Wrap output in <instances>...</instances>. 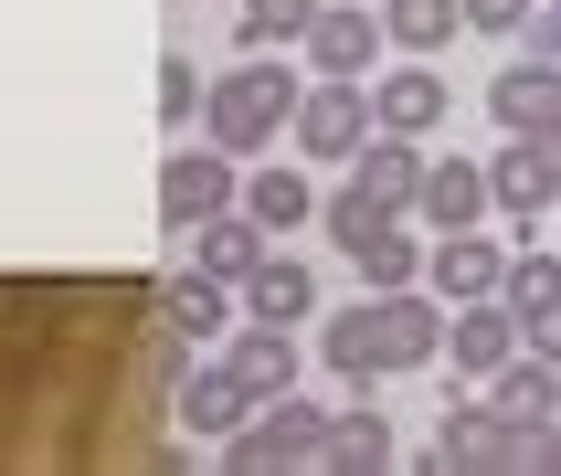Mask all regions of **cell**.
I'll use <instances>...</instances> for the list:
<instances>
[{
  "mask_svg": "<svg viewBox=\"0 0 561 476\" xmlns=\"http://www.w3.org/2000/svg\"><path fill=\"white\" fill-rule=\"evenodd\" d=\"M297 63H276V54H244L233 74H213V95H202V138H213L222 159H265L297 127Z\"/></svg>",
  "mask_w": 561,
  "mask_h": 476,
  "instance_id": "6da1fadb",
  "label": "cell"
},
{
  "mask_svg": "<svg viewBox=\"0 0 561 476\" xmlns=\"http://www.w3.org/2000/svg\"><path fill=\"white\" fill-rule=\"evenodd\" d=\"M329 455V403L308 392H276V403H254L244 434H222V476H276V466H318Z\"/></svg>",
  "mask_w": 561,
  "mask_h": 476,
  "instance_id": "7a4b0ae2",
  "label": "cell"
},
{
  "mask_svg": "<svg viewBox=\"0 0 561 476\" xmlns=\"http://www.w3.org/2000/svg\"><path fill=\"white\" fill-rule=\"evenodd\" d=\"M371 127L381 117H371V95H360V74H308V95H297V149H308V159L350 170Z\"/></svg>",
  "mask_w": 561,
  "mask_h": 476,
  "instance_id": "3957f363",
  "label": "cell"
},
{
  "mask_svg": "<svg viewBox=\"0 0 561 476\" xmlns=\"http://www.w3.org/2000/svg\"><path fill=\"white\" fill-rule=\"evenodd\" d=\"M233 201H244V159H222L213 138H202V149H170V170H159V222H170V233L233 212Z\"/></svg>",
  "mask_w": 561,
  "mask_h": 476,
  "instance_id": "277c9868",
  "label": "cell"
},
{
  "mask_svg": "<svg viewBox=\"0 0 561 476\" xmlns=\"http://www.w3.org/2000/svg\"><path fill=\"white\" fill-rule=\"evenodd\" d=\"M424 466H456V476H499V466H519V423H508L488 392L477 403H445V423H435V455Z\"/></svg>",
  "mask_w": 561,
  "mask_h": 476,
  "instance_id": "5b68a950",
  "label": "cell"
},
{
  "mask_svg": "<svg viewBox=\"0 0 561 476\" xmlns=\"http://www.w3.org/2000/svg\"><path fill=\"white\" fill-rule=\"evenodd\" d=\"M222 371L244 381L254 403H276V392H297L308 360H297V328H276V317H233V328H222Z\"/></svg>",
  "mask_w": 561,
  "mask_h": 476,
  "instance_id": "8992f818",
  "label": "cell"
},
{
  "mask_svg": "<svg viewBox=\"0 0 561 476\" xmlns=\"http://www.w3.org/2000/svg\"><path fill=\"white\" fill-rule=\"evenodd\" d=\"M508 360H519V307H508V297H467V307L445 317V371L488 381V371H508Z\"/></svg>",
  "mask_w": 561,
  "mask_h": 476,
  "instance_id": "52a82bcc",
  "label": "cell"
},
{
  "mask_svg": "<svg viewBox=\"0 0 561 476\" xmlns=\"http://www.w3.org/2000/svg\"><path fill=\"white\" fill-rule=\"evenodd\" d=\"M381 54H392L381 11H360V0H318V22H308V74H371Z\"/></svg>",
  "mask_w": 561,
  "mask_h": 476,
  "instance_id": "ba28073f",
  "label": "cell"
},
{
  "mask_svg": "<svg viewBox=\"0 0 561 476\" xmlns=\"http://www.w3.org/2000/svg\"><path fill=\"white\" fill-rule=\"evenodd\" d=\"M318 360H329L350 392H381V381L403 371L392 339H381V307H329V317H318Z\"/></svg>",
  "mask_w": 561,
  "mask_h": 476,
  "instance_id": "9c48e42d",
  "label": "cell"
},
{
  "mask_svg": "<svg viewBox=\"0 0 561 476\" xmlns=\"http://www.w3.org/2000/svg\"><path fill=\"white\" fill-rule=\"evenodd\" d=\"M424 286H435V297H456V307H467V297H499L508 286V244H488V233H435V244H424Z\"/></svg>",
  "mask_w": 561,
  "mask_h": 476,
  "instance_id": "30bf717a",
  "label": "cell"
},
{
  "mask_svg": "<svg viewBox=\"0 0 561 476\" xmlns=\"http://www.w3.org/2000/svg\"><path fill=\"white\" fill-rule=\"evenodd\" d=\"M233 307H244V297H233L222 276H202L191 254L159 276V328H170V339H222V328H233Z\"/></svg>",
  "mask_w": 561,
  "mask_h": 476,
  "instance_id": "8fae6325",
  "label": "cell"
},
{
  "mask_svg": "<svg viewBox=\"0 0 561 476\" xmlns=\"http://www.w3.org/2000/svg\"><path fill=\"white\" fill-rule=\"evenodd\" d=\"M488 117L508 127V138H540V127H561V63H540V54H519L488 85Z\"/></svg>",
  "mask_w": 561,
  "mask_h": 476,
  "instance_id": "7c38bea8",
  "label": "cell"
},
{
  "mask_svg": "<svg viewBox=\"0 0 561 476\" xmlns=\"http://www.w3.org/2000/svg\"><path fill=\"white\" fill-rule=\"evenodd\" d=\"M181 244H191V265H202V276H222V286H244L254 265H265V244H276V233H265V222H254L244 201H233V212H213V222H191Z\"/></svg>",
  "mask_w": 561,
  "mask_h": 476,
  "instance_id": "4fadbf2b",
  "label": "cell"
},
{
  "mask_svg": "<svg viewBox=\"0 0 561 476\" xmlns=\"http://www.w3.org/2000/svg\"><path fill=\"white\" fill-rule=\"evenodd\" d=\"M445 106H456V95H445V74H435L424 54H413V63H392V74L371 85V117L392 127V138H424V127H445Z\"/></svg>",
  "mask_w": 561,
  "mask_h": 476,
  "instance_id": "5bb4252c",
  "label": "cell"
},
{
  "mask_svg": "<svg viewBox=\"0 0 561 476\" xmlns=\"http://www.w3.org/2000/svg\"><path fill=\"white\" fill-rule=\"evenodd\" d=\"M413 212L435 222V233H467L477 212H499V201H488V159H424V190H413Z\"/></svg>",
  "mask_w": 561,
  "mask_h": 476,
  "instance_id": "9a60e30c",
  "label": "cell"
},
{
  "mask_svg": "<svg viewBox=\"0 0 561 476\" xmlns=\"http://www.w3.org/2000/svg\"><path fill=\"white\" fill-rule=\"evenodd\" d=\"M371 307H381V339H392V360H403V371L445 360V307H435V286H381Z\"/></svg>",
  "mask_w": 561,
  "mask_h": 476,
  "instance_id": "2e32d148",
  "label": "cell"
},
{
  "mask_svg": "<svg viewBox=\"0 0 561 476\" xmlns=\"http://www.w3.org/2000/svg\"><path fill=\"white\" fill-rule=\"evenodd\" d=\"M551 190H561V181H551V159H540V138H508V149L488 159V201H499V212L519 222V233H530V222L551 212Z\"/></svg>",
  "mask_w": 561,
  "mask_h": 476,
  "instance_id": "e0dca14e",
  "label": "cell"
},
{
  "mask_svg": "<svg viewBox=\"0 0 561 476\" xmlns=\"http://www.w3.org/2000/svg\"><path fill=\"white\" fill-rule=\"evenodd\" d=\"M318 466L329 476H381L392 466V413H381L371 392H360L350 413H329V455H318Z\"/></svg>",
  "mask_w": 561,
  "mask_h": 476,
  "instance_id": "ac0fdd59",
  "label": "cell"
},
{
  "mask_svg": "<svg viewBox=\"0 0 561 476\" xmlns=\"http://www.w3.org/2000/svg\"><path fill=\"white\" fill-rule=\"evenodd\" d=\"M488 403H499L519 434H540V423H561V371L540 360V349H519L508 371H488Z\"/></svg>",
  "mask_w": 561,
  "mask_h": 476,
  "instance_id": "d6986e66",
  "label": "cell"
},
{
  "mask_svg": "<svg viewBox=\"0 0 561 476\" xmlns=\"http://www.w3.org/2000/svg\"><path fill=\"white\" fill-rule=\"evenodd\" d=\"M350 181L371 190V201H392V212H413V190H424V149H413V138H392V127H371V138H360V159H350Z\"/></svg>",
  "mask_w": 561,
  "mask_h": 476,
  "instance_id": "ffe728a7",
  "label": "cell"
},
{
  "mask_svg": "<svg viewBox=\"0 0 561 476\" xmlns=\"http://www.w3.org/2000/svg\"><path fill=\"white\" fill-rule=\"evenodd\" d=\"M233 297H244V317H276V328H297V317L318 307L308 265H297V254H286V244H265V265H254V276L233 286Z\"/></svg>",
  "mask_w": 561,
  "mask_h": 476,
  "instance_id": "44dd1931",
  "label": "cell"
},
{
  "mask_svg": "<svg viewBox=\"0 0 561 476\" xmlns=\"http://www.w3.org/2000/svg\"><path fill=\"white\" fill-rule=\"evenodd\" d=\"M181 423H191V434H244V423H254V392L213 360V371L181 381Z\"/></svg>",
  "mask_w": 561,
  "mask_h": 476,
  "instance_id": "7402d4cb",
  "label": "cell"
},
{
  "mask_svg": "<svg viewBox=\"0 0 561 476\" xmlns=\"http://www.w3.org/2000/svg\"><path fill=\"white\" fill-rule=\"evenodd\" d=\"M244 212L286 244L297 222H318V190H308V170H254V181H244Z\"/></svg>",
  "mask_w": 561,
  "mask_h": 476,
  "instance_id": "603a6c76",
  "label": "cell"
},
{
  "mask_svg": "<svg viewBox=\"0 0 561 476\" xmlns=\"http://www.w3.org/2000/svg\"><path fill=\"white\" fill-rule=\"evenodd\" d=\"M392 222H403V212H392V201H371V190H360V181H340V190H329V201H318V233H329V244H340V254H360V244H371V233H392Z\"/></svg>",
  "mask_w": 561,
  "mask_h": 476,
  "instance_id": "cb8c5ba5",
  "label": "cell"
},
{
  "mask_svg": "<svg viewBox=\"0 0 561 476\" xmlns=\"http://www.w3.org/2000/svg\"><path fill=\"white\" fill-rule=\"evenodd\" d=\"M381 32H392L403 54H445V43L467 32V0H392V11H381Z\"/></svg>",
  "mask_w": 561,
  "mask_h": 476,
  "instance_id": "d4e9b609",
  "label": "cell"
},
{
  "mask_svg": "<svg viewBox=\"0 0 561 476\" xmlns=\"http://www.w3.org/2000/svg\"><path fill=\"white\" fill-rule=\"evenodd\" d=\"M233 22H244V43H254V54H276V43H308L318 0H233Z\"/></svg>",
  "mask_w": 561,
  "mask_h": 476,
  "instance_id": "484cf974",
  "label": "cell"
},
{
  "mask_svg": "<svg viewBox=\"0 0 561 476\" xmlns=\"http://www.w3.org/2000/svg\"><path fill=\"white\" fill-rule=\"evenodd\" d=\"M508 307L530 317V307H561V254H540V244H508V286H499Z\"/></svg>",
  "mask_w": 561,
  "mask_h": 476,
  "instance_id": "4316f807",
  "label": "cell"
},
{
  "mask_svg": "<svg viewBox=\"0 0 561 476\" xmlns=\"http://www.w3.org/2000/svg\"><path fill=\"white\" fill-rule=\"evenodd\" d=\"M350 265H360V286H424V244H413L403 222H392V233H371Z\"/></svg>",
  "mask_w": 561,
  "mask_h": 476,
  "instance_id": "83f0119b",
  "label": "cell"
},
{
  "mask_svg": "<svg viewBox=\"0 0 561 476\" xmlns=\"http://www.w3.org/2000/svg\"><path fill=\"white\" fill-rule=\"evenodd\" d=\"M202 95H213V85H202V63H191V54H170V63H159V117H170V127H191V117H202Z\"/></svg>",
  "mask_w": 561,
  "mask_h": 476,
  "instance_id": "f1b7e54d",
  "label": "cell"
},
{
  "mask_svg": "<svg viewBox=\"0 0 561 476\" xmlns=\"http://www.w3.org/2000/svg\"><path fill=\"white\" fill-rule=\"evenodd\" d=\"M540 0H467V32H530Z\"/></svg>",
  "mask_w": 561,
  "mask_h": 476,
  "instance_id": "f546056e",
  "label": "cell"
},
{
  "mask_svg": "<svg viewBox=\"0 0 561 476\" xmlns=\"http://www.w3.org/2000/svg\"><path fill=\"white\" fill-rule=\"evenodd\" d=\"M519 349H540V360L561 371V307H530V317H519Z\"/></svg>",
  "mask_w": 561,
  "mask_h": 476,
  "instance_id": "4dcf8cb0",
  "label": "cell"
},
{
  "mask_svg": "<svg viewBox=\"0 0 561 476\" xmlns=\"http://www.w3.org/2000/svg\"><path fill=\"white\" fill-rule=\"evenodd\" d=\"M519 43H530L540 63H561V0H540V11H530V32H519Z\"/></svg>",
  "mask_w": 561,
  "mask_h": 476,
  "instance_id": "1f68e13d",
  "label": "cell"
},
{
  "mask_svg": "<svg viewBox=\"0 0 561 476\" xmlns=\"http://www.w3.org/2000/svg\"><path fill=\"white\" fill-rule=\"evenodd\" d=\"M519 466H530V476H561V423H540V434H519Z\"/></svg>",
  "mask_w": 561,
  "mask_h": 476,
  "instance_id": "d6a6232c",
  "label": "cell"
},
{
  "mask_svg": "<svg viewBox=\"0 0 561 476\" xmlns=\"http://www.w3.org/2000/svg\"><path fill=\"white\" fill-rule=\"evenodd\" d=\"M551 201H561V190H551Z\"/></svg>",
  "mask_w": 561,
  "mask_h": 476,
  "instance_id": "836d02e7",
  "label": "cell"
}]
</instances>
